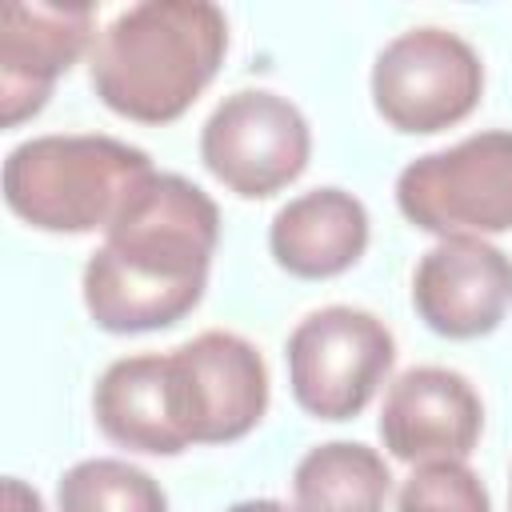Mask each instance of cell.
Masks as SVG:
<instances>
[{
	"label": "cell",
	"instance_id": "8fae6325",
	"mask_svg": "<svg viewBox=\"0 0 512 512\" xmlns=\"http://www.w3.org/2000/svg\"><path fill=\"white\" fill-rule=\"evenodd\" d=\"M92 40L88 4L16 0L0 16V124L32 120Z\"/></svg>",
	"mask_w": 512,
	"mask_h": 512
},
{
	"label": "cell",
	"instance_id": "7c38bea8",
	"mask_svg": "<svg viewBox=\"0 0 512 512\" xmlns=\"http://www.w3.org/2000/svg\"><path fill=\"white\" fill-rule=\"evenodd\" d=\"M272 260L296 280H332L368 248V208L344 188L292 196L268 228Z\"/></svg>",
	"mask_w": 512,
	"mask_h": 512
},
{
	"label": "cell",
	"instance_id": "ba28073f",
	"mask_svg": "<svg viewBox=\"0 0 512 512\" xmlns=\"http://www.w3.org/2000/svg\"><path fill=\"white\" fill-rule=\"evenodd\" d=\"M312 128L304 112L272 88L224 96L200 128L204 168L240 200H268L304 176Z\"/></svg>",
	"mask_w": 512,
	"mask_h": 512
},
{
	"label": "cell",
	"instance_id": "ac0fdd59",
	"mask_svg": "<svg viewBox=\"0 0 512 512\" xmlns=\"http://www.w3.org/2000/svg\"><path fill=\"white\" fill-rule=\"evenodd\" d=\"M228 512H296V508H292V504H280V500L260 496V500H240V504H232Z\"/></svg>",
	"mask_w": 512,
	"mask_h": 512
},
{
	"label": "cell",
	"instance_id": "277c9868",
	"mask_svg": "<svg viewBox=\"0 0 512 512\" xmlns=\"http://www.w3.org/2000/svg\"><path fill=\"white\" fill-rule=\"evenodd\" d=\"M396 208L440 240L512 232V132L488 128L416 156L396 176Z\"/></svg>",
	"mask_w": 512,
	"mask_h": 512
},
{
	"label": "cell",
	"instance_id": "2e32d148",
	"mask_svg": "<svg viewBox=\"0 0 512 512\" xmlns=\"http://www.w3.org/2000/svg\"><path fill=\"white\" fill-rule=\"evenodd\" d=\"M396 512H492V500L468 460H428L404 476Z\"/></svg>",
	"mask_w": 512,
	"mask_h": 512
},
{
	"label": "cell",
	"instance_id": "5b68a950",
	"mask_svg": "<svg viewBox=\"0 0 512 512\" xmlns=\"http://www.w3.org/2000/svg\"><path fill=\"white\" fill-rule=\"evenodd\" d=\"M164 400L184 448L232 444L268 412V364L260 348L236 332L208 328L168 352Z\"/></svg>",
	"mask_w": 512,
	"mask_h": 512
},
{
	"label": "cell",
	"instance_id": "e0dca14e",
	"mask_svg": "<svg viewBox=\"0 0 512 512\" xmlns=\"http://www.w3.org/2000/svg\"><path fill=\"white\" fill-rule=\"evenodd\" d=\"M4 512H44L36 488H28L20 476H8L4 480Z\"/></svg>",
	"mask_w": 512,
	"mask_h": 512
},
{
	"label": "cell",
	"instance_id": "9c48e42d",
	"mask_svg": "<svg viewBox=\"0 0 512 512\" xmlns=\"http://www.w3.org/2000/svg\"><path fill=\"white\" fill-rule=\"evenodd\" d=\"M412 308L448 340L496 332L512 308V256L480 236L436 240L412 272Z\"/></svg>",
	"mask_w": 512,
	"mask_h": 512
},
{
	"label": "cell",
	"instance_id": "30bf717a",
	"mask_svg": "<svg viewBox=\"0 0 512 512\" xmlns=\"http://www.w3.org/2000/svg\"><path fill=\"white\" fill-rule=\"evenodd\" d=\"M376 428L404 464L468 460L484 432V400L464 372L420 364L388 384Z\"/></svg>",
	"mask_w": 512,
	"mask_h": 512
},
{
	"label": "cell",
	"instance_id": "52a82bcc",
	"mask_svg": "<svg viewBox=\"0 0 512 512\" xmlns=\"http://www.w3.org/2000/svg\"><path fill=\"white\" fill-rule=\"evenodd\" d=\"M480 96L484 60L448 28H408L372 64V104L388 128L408 136H432L468 120Z\"/></svg>",
	"mask_w": 512,
	"mask_h": 512
},
{
	"label": "cell",
	"instance_id": "3957f363",
	"mask_svg": "<svg viewBox=\"0 0 512 512\" xmlns=\"http://www.w3.org/2000/svg\"><path fill=\"white\" fill-rule=\"evenodd\" d=\"M152 172L148 152L116 136H32L4 160V204L40 232H104Z\"/></svg>",
	"mask_w": 512,
	"mask_h": 512
},
{
	"label": "cell",
	"instance_id": "5bb4252c",
	"mask_svg": "<svg viewBox=\"0 0 512 512\" xmlns=\"http://www.w3.org/2000/svg\"><path fill=\"white\" fill-rule=\"evenodd\" d=\"M392 472L384 456L360 440H328L300 456L292 472L296 512H384Z\"/></svg>",
	"mask_w": 512,
	"mask_h": 512
},
{
	"label": "cell",
	"instance_id": "6da1fadb",
	"mask_svg": "<svg viewBox=\"0 0 512 512\" xmlns=\"http://www.w3.org/2000/svg\"><path fill=\"white\" fill-rule=\"evenodd\" d=\"M220 244L216 200L176 172L144 176L84 264V308L112 336L180 324L208 288Z\"/></svg>",
	"mask_w": 512,
	"mask_h": 512
},
{
	"label": "cell",
	"instance_id": "9a60e30c",
	"mask_svg": "<svg viewBox=\"0 0 512 512\" xmlns=\"http://www.w3.org/2000/svg\"><path fill=\"white\" fill-rule=\"evenodd\" d=\"M56 512H168V496L144 468L116 456H92L60 476Z\"/></svg>",
	"mask_w": 512,
	"mask_h": 512
},
{
	"label": "cell",
	"instance_id": "8992f818",
	"mask_svg": "<svg viewBox=\"0 0 512 512\" xmlns=\"http://www.w3.org/2000/svg\"><path fill=\"white\" fill-rule=\"evenodd\" d=\"M292 400L316 420H352L396 364L388 324L352 304L308 312L284 348Z\"/></svg>",
	"mask_w": 512,
	"mask_h": 512
},
{
	"label": "cell",
	"instance_id": "4fadbf2b",
	"mask_svg": "<svg viewBox=\"0 0 512 512\" xmlns=\"http://www.w3.org/2000/svg\"><path fill=\"white\" fill-rule=\"evenodd\" d=\"M92 416H96V428L128 452H148V456L184 452L172 428V416H168V400H164L160 352L112 360L92 388Z\"/></svg>",
	"mask_w": 512,
	"mask_h": 512
},
{
	"label": "cell",
	"instance_id": "d6986e66",
	"mask_svg": "<svg viewBox=\"0 0 512 512\" xmlns=\"http://www.w3.org/2000/svg\"><path fill=\"white\" fill-rule=\"evenodd\" d=\"M508 508H512V488H508Z\"/></svg>",
	"mask_w": 512,
	"mask_h": 512
},
{
	"label": "cell",
	"instance_id": "7a4b0ae2",
	"mask_svg": "<svg viewBox=\"0 0 512 512\" xmlns=\"http://www.w3.org/2000/svg\"><path fill=\"white\" fill-rule=\"evenodd\" d=\"M228 16L208 0H144L124 8L92 44V92L136 124H172L216 80Z\"/></svg>",
	"mask_w": 512,
	"mask_h": 512
}]
</instances>
